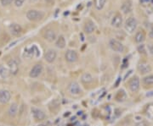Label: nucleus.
I'll return each mask as SVG.
<instances>
[{
  "mask_svg": "<svg viewBox=\"0 0 153 126\" xmlns=\"http://www.w3.org/2000/svg\"><path fill=\"white\" fill-rule=\"evenodd\" d=\"M44 14L42 11L35 10H28L27 13V18L29 21H40L44 18Z\"/></svg>",
  "mask_w": 153,
  "mask_h": 126,
  "instance_id": "obj_1",
  "label": "nucleus"
},
{
  "mask_svg": "<svg viewBox=\"0 0 153 126\" xmlns=\"http://www.w3.org/2000/svg\"><path fill=\"white\" fill-rule=\"evenodd\" d=\"M125 30L129 33H133L137 27V21L134 17H129L125 22Z\"/></svg>",
  "mask_w": 153,
  "mask_h": 126,
  "instance_id": "obj_2",
  "label": "nucleus"
},
{
  "mask_svg": "<svg viewBox=\"0 0 153 126\" xmlns=\"http://www.w3.org/2000/svg\"><path fill=\"white\" fill-rule=\"evenodd\" d=\"M109 46H110L111 49L117 53H123L124 51V46L123 45L122 42H120L116 39H112L109 42Z\"/></svg>",
  "mask_w": 153,
  "mask_h": 126,
  "instance_id": "obj_3",
  "label": "nucleus"
},
{
  "mask_svg": "<svg viewBox=\"0 0 153 126\" xmlns=\"http://www.w3.org/2000/svg\"><path fill=\"white\" fill-rule=\"evenodd\" d=\"M140 82L139 77L135 76L134 78H132L130 81L129 82V87L132 92H137L140 89Z\"/></svg>",
  "mask_w": 153,
  "mask_h": 126,
  "instance_id": "obj_4",
  "label": "nucleus"
},
{
  "mask_svg": "<svg viewBox=\"0 0 153 126\" xmlns=\"http://www.w3.org/2000/svg\"><path fill=\"white\" fill-rule=\"evenodd\" d=\"M43 70H44L43 65L40 64H35V65L32 68L29 75H30L31 78H38V77L40 75L42 74Z\"/></svg>",
  "mask_w": 153,
  "mask_h": 126,
  "instance_id": "obj_5",
  "label": "nucleus"
},
{
  "mask_svg": "<svg viewBox=\"0 0 153 126\" xmlns=\"http://www.w3.org/2000/svg\"><path fill=\"white\" fill-rule=\"evenodd\" d=\"M7 65H8V69L10 70V73L12 75H16L19 71L18 63L15 59H10V60L8 61Z\"/></svg>",
  "mask_w": 153,
  "mask_h": 126,
  "instance_id": "obj_6",
  "label": "nucleus"
},
{
  "mask_svg": "<svg viewBox=\"0 0 153 126\" xmlns=\"http://www.w3.org/2000/svg\"><path fill=\"white\" fill-rule=\"evenodd\" d=\"M65 58H66V60L69 62V63H75L76 61L78 60V53H77L76 51H74V50H68L67 52L66 53Z\"/></svg>",
  "mask_w": 153,
  "mask_h": 126,
  "instance_id": "obj_7",
  "label": "nucleus"
},
{
  "mask_svg": "<svg viewBox=\"0 0 153 126\" xmlns=\"http://www.w3.org/2000/svg\"><path fill=\"white\" fill-rule=\"evenodd\" d=\"M32 114L33 115V118L36 120H44L45 119L46 115L44 113V111L38 109V108H32Z\"/></svg>",
  "mask_w": 153,
  "mask_h": 126,
  "instance_id": "obj_8",
  "label": "nucleus"
},
{
  "mask_svg": "<svg viewBox=\"0 0 153 126\" xmlns=\"http://www.w3.org/2000/svg\"><path fill=\"white\" fill-rule=\"evenodd\" d=\"M11 98V94L7 90H1L0 91V103L5 104L10 102Z\"/></svg>",
  "mask_w": 153,
  "mask_h": 126,
  "instance_id": "obj_9",
  "label": "nucleus"
},
{
  "mask_svg": "<svg viewBox=\"0 0 153 126\" xmlns=\"http://www.w3.org/2000/svg\"><path fill=\"white\" fill-rule=\"evenodd\" d=\"M68 91L72 95H78L82 92V90L80 88L79 85L77 82H71L69 84V86H68Z\"/></svg>",
  "mask_w": 153,
  "mask_h": 126,
  "instance_id": "obj_10",
  "label": "nucleus"
},
{
  "mask_svg": "<svg viewBox=\"0 0 153 126\" xmlns=\"http://www.w3.org/2000/svg\"><path fill=\"white\" fill-rule=\"evenodd\" d=\"M9 29H10V33H11L13 36H15V37L20 36L21 34V32H22V28H21V26L20 25H18V24H16V23L11 24L9 26Z\"/></svg>",
  "mask_w": 153,
  "mask_h": 126,
  "instance_id": "obj_11",
  "label": "nucleus"
},
{
  "mask_svg": "<svg viewBox=\"0 0 153 126\" xmlns=\"http://www.w3.org/2000/svg\"><path fill=\"white\" fill-rule=\"evenodd\" d=\"M138 70L140 72L141 74L145 75V74H148L149 72H151L152 68H151V66L149 65L147 63L142 62V63H140L139 65H138Z\"/></svg>",
  "mask_w": 153,
  "mask_h": 126,
  "instance_id": "obj_12",
  "label": "nucleus"
},
{
  "mask_svg": "<svg viewBox=\"0 0 153 126\" xmlns=\"http://www.w3.org/2000/svg\"><path fill=\"white\" fill-rule=\"evenodd\" d=\"M44 38H45L48 42H54V41L56 39V33H55V32L54 30L49 29V30H47L45 32V33H44Z\"/></svg>",
  "mask_w": 153,
  "mask_h": 126,
  "instance_id": "obj_13",
  "label": "nucleus"
},
{
  "mask_svg": "<svg viewBox=\"0 0 153 126\" xmlns=\"http://www.w3.org/2000/svg\"><path fill=\"white\" fill-rule=\"evenodd\" d=\"M44 57L48 63H53L56 59V52L53 49H49L46 52Z\"/></svg>",
  "mask_w": 153,
  "mask_h": 126,
  "instance_id": "obj_14",
  "label": "nucleus"
},
{
  "mask_svg": "<svg viewBox=\"0 0 153 126\" xmlns=\"http://www.w3.org/2000/svg\"><path fill=\"white\" fill-rule=\"evenodd\" d=\"M122 25H123V18L119 14H117L116 15H114L112 20V26L116 28H120Z\"/></svg>",
  "mask_w": 153,
  "mask_h": 126,
  "instance_id": "obj_15",
  "label": "nucleus"
},
{
  "mask_svg": "<svg viewBox=\"0 0 153 126\" xmlns=\"http://www.w3.org/2000/svg\"><path fill=\"white\" fill-rule=\"evenodd\" d=\"M133 10V5H132V2L130 0H127L123 4V5L121 6V10L123 11V14H129Z\"/></svg>",
  "mask_w": 153,
  "mask_h": 126,
  "instance_id": "obj_16",
  "label": "nucleus"
},
{
  "mask_svg": "<svg viewBox=\"0 0 153 126\" xmlns=\"http://www.w3.org/2000/svg\"><path fill=\"white\" fill-rule=\"evenodd\" d=\"M95 24L92 21L87 22V23L85 24L84 32L87 33V34H91V33H93L95 32Z\"/></svg>",
  "mask_w": 153,
  "mask_h": 126,
  "instance_id": "obj_17",
  "label": "nucleus"
},
{
  "mask_svg": "<svg viewBox=\"0 0 153 126\" xmlns=\"http://www.w3.org/2000/svg\"><path fill=\"white\" fill-rule=\"evenodd\" d=\"M18 114V105L16 103H13L8 109V114L10 117H15Z\"/></svg>",
  "mask_w": 153,
  "mask_h": 126,
  "instance_id": "obj_18",
  "label": "nucleus"
},
{
  "mask_svg": "<svg viewBox=\"0 0 153 126\" xmlns=\"http://www.w3.org/2000/svg\"><path fill=\"white\" fill-rule=\"evenodd\" d=\"M146 39V34L143 31H140L136 33L135 37V40L137 43H142Z\"/></svg>",
  "mask_w": 153,
  "mask_h": 126,
  "instance_id": "obj_19",
  "label": "nucleus"
},
{
  "mask_svg": "<svg viewBox=\"0 0 153 126\" xmlns=\"http://www.w3.org/2000/svg\"><path fill=\"white\" fill-rule=\"evenodd\" d=\"M10 70L7 69L5 66L0 65V78L2 79H7L10 76Z\"/></svg>",
  "mask_w": 153,
  "mask_h": 126,
  "instance_id": "obj_20",
  "label": "nucleus"
},
{
  "mask_svg": "<svg viewBox=\"0 0 153 126\" xmlns=\"http://www.w3.org/2000/svg\"><path fill=\"white\" fill-rule=\"evenodd\" d=\"M55 46L58 48H61V49H62L66 47V39L63 36H61L58 37V39L56 40V42H55Z\"/></svg>",
  "mask_w": 153,
  "mask_h": 126,
  "instance_id": "obj_21",
  "label": "nucleus"
},
{
  "mask_svg": "<svg viewBox=\"0 0 153 126\" xmlns=\"http://www.w3.org/2000/svg\"><path fill=\"white\" fill-rule=\"evenodd\" d=\"M81 81L84 84H89L93 81V77L89 73H85L81 77Z\"/></svg>",
  "mask_w": 153,
  "mask_h": 126,
  "instance_id": "obj_22",
  "label": "nucleus"
},
{
  "mask_svg": "<svg viewBox=\"0 0 153 126\" xmlns=\"http://www.w3.org/2000/svg\"><path fill=\"white\" fill-rule=\"evenodd\" d=\"M127 97V94L123 90H120L118 92V93L116 95V100L118 102H123Z\"/></svg>",
  "mask_w": 153,
  "mask_h": 126,
  "instance_id": "obj_23",
  "label": "nucleus"
},
{
  "mask_svg": "<svg viewBox=\"0 0 153 126\" xmlns=\"http://www.w3.org/2000/svg\"><path fill=\"white\" fill-rule=\"evenodd\" d=\"M106 0H95V6L98 10H101L104 8Z\"/></svg>",
  "mask_w": 153,
  "mask_h": 126,
  "instance_id": "obj_24",
  "label": "nucleus"
},
{
  "mask_svg": "<svg viewBox=\"0 0 153 126\" xmlns=\"http://www.w3.org/2000/svg\"><path fill=\"white\" fill-rule=\"evenodd\" d=\"M146 116L150 119H153V105H149L146 108Z\"/></svg>",
  "mask_w": 153,
  "mask_h": 126,
  "instance_id": "obj_25",
  "label": "nucleus"
},
{
  "mask_svg": "<svg viewBox=\"0 0 153 126\" xmlns=\"http://www.w3.org/2000/svg\"><path fill=\"white\" fill-rule=\"evenodd\" d=\"M143 82L146 85H152L153 84V75H150L143 79Z\"/></svg>",
  "mask_w": 153,
  "mask_h": 126,
  "instance_id": "obj_26",
  "label": "nucleus"
},
{
  "mask_svg": "<svg viewBox=\"0 0 153 126\" xmlns=\"http://www.w3.org/2000/svg\"><path fill=\"white\" fill-rule=\"evenodd\" d=\"M0 2H1V4H2V5L7 6L10 5L12 2H13V0H0Z\"/></svg>",
  "mask_w": 153,
  "mask_h": 126,
  "instance_id": "obj_27",
  "label": "nucleus"
},
{
  "mask_svg": "<svg viewBox=\"0 0 153 126\" xmlns=\"http://www.w3.org/2000/svg\"><path fill=\"white\" fill-rule=\"evenodd\" d=\"M25 0H15V4L16 7H21L24 4Z\"/></svg>",
  "mask_w": 153,
  "mask_h": 126,
  "instance_id": "obj_28",
  "label": "nucleus"
},
{
  "mask_svg": "<svg viewBox=\"0 0 153 126\" xmlns=\"http://www.w3.org/2000/svg\"><path fill=\"white\" fill-rule=\"evenodd\" d=\"M138 51L140 53H146V48H145V46L144 45H140L139 47H138Z\"/></svg>",
  "mask_w": 153,
  "mask_h": 126,
  "instance_id": "obj_29",
  "label": "nucleus"
},
{
  "mask_svg": "<svg viewBox=\"0 0 153 126\" xmlns=\"http://www.w3.org/2000/svg\"><path fill=\"white\" fill-rule=\"evenodd\" d=\"M147 48H148V51H149V53H150L152 55H153V43L148 44Z\"/></svg>",
  "mask_w": 153,
  "mask_h": 126,
  "instance_id": "obj_30",
  "label": "nucleus"
},
{
  "mask_svg": "<svg viewBox=\"0 0 153 126\" xmlns=\"http://www.w3.org/2000/svg\"><path fill=\"white\" fill-rule=\"evenodd\" d=\"M149 37L151 38H153V26H152V28L150 29V32H149Z\"/></svg>",
  "mask_w": 153,
  "mask_h": 126,
  "instance_id": "obj_31",
  "label": "nucleus"
},
{
  "mask_svg": "<svg viewBox=\"0 0 153 126\" xmlns=\"http://www.w3.org/2000/svg\"><path fill=\"white\" fill-rule=\"evenodd\" d=\"M135 126H147V125H146V124L145 122H140V123H138Z\"/></svg>",
  "mask_w": 153,
  "mask_h": 126,
  "instance_id": "obj_32",
  "label": "nucleus"
},
{
  "mask_svg": "<svg viewBox=\"0 0 153 126\" xmlns=\"http://www.w3.org/2000/svg\"><path fill=\"white\" fill-rule=\"evenodd\" d=\"M17 42H18V41H16V42H14L13 43H10V46H9V47H8V48H7L6 49H9V48H10L11 47H13V46H15V44H16Z\"/></svg>",
  "mask_w": 153,
  "mask_h": 126,
  "instance_id": "obj_33",
  "label": "nucleus"
},
{
  "mask_svg": "<svg viewBox=\"0 0 153 126\" xmlns=\"http://www.w3.org/2000/svg\"><path fill=\"white\" fill-rule=\"evenodd\" d=\"M131 73H132V70H130V71H129V74H126V75H125V79H126V78H127V77L129 76V75H130Z\"/></svg>",
  "mask_w": 153,
  "mask_h": 126,
  "instance_id": "obj_34",
  "label": "nucleus"
}]
</instances>
